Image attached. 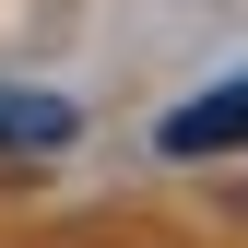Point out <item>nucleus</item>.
Listing matches in <instances>:
<instances>
[{"mask_svg": "<svg viewBox=\"0 0 248 248\" xmlns=\"http://www.w3.org/2000/svg\"><path fill=\"white\" fill-rule=\"evenodd\" d=\"M225 142H248V83H213L166 118V154H225Z\"/></svg>", "mask_w": 248, "mask_h": 248, "instance_id": "nucleus-1", "label": "nucleus"}, {"mask_svg": "<svg viewBox=\"0 0 248 248\" xmlns=\"http://www.w3.org/2000/svg\"><path fill=\"white\" fill-rule=\"evenodd\" d=\"M71 142V107L59 95H12V83H0V154H59Z\"/></svg>", "mask_w": 248, "mask_h": 248, "instance_id": "nucleus-2", "label": "nucleus"}]
</instances>
